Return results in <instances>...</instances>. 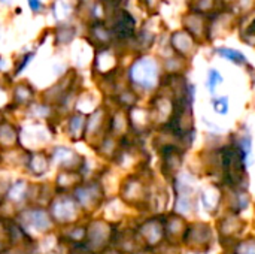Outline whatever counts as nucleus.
Returning a JSON list of instances; mask_svg holds the SVG:
<instances>
[{"label": "nucleus", "mask_w": 255, "mask_h": 254, "mask_svg": "<svg viewBox=\"0 0 255 254\" xmlns=\"http://www.w3.org/2000/svg\"><path fill=\"white\" fill-rule=\"evenodd\" d=\"M13 219L28 235V238L34 243H36L34 235H51L55 234L57 231V226L52 222L48 208L43 207H24L18 210Z\"/></svg>", "instance_id": "f257e3e1"}, {"label": "nucleus", "mask_w": 255, "mask_h": 254, "mask_svg": "<svg viewBox=\"0 0 255 254\" xmlns=\"http://www.w3.org/2000/svg\"><path fill=\"white\" fill-rule=\"evenodd\" d=\"M48 211L57 229L78 223L84 214L72 193H55L48 205Z\"/></svg>", "instance_id": "f03ea898"}, {"label": "nucleus", "mask_w": 255, "mask_h": 254, "mask_svg": "<svg viewBox=\"0 0 255 254\" xmlns=\"http://www.w3.org/2000/svg\"><path fill=\"white\" fill-rule=\"evenodd\" d=\"M72 195L76 199L84 214L96 210L99 207V202L103 198L102 189L97 183H82Z\"/></svg>", "instance_id": "7ed1b4c3"}, {"label": "nucleus", "mask_w": 255, "mask_h": 254, "mask_svg": "<svg viewBox=\"0 0 255 254\" xmlns=\"http://www.w3.org/2000/svg\"><path fill=\"white\" fill-rule=\"evenodd\" d=\"M51 157H52V162L58 165L60 171L82 172L84 165H85V159L69 147H55Z\"/></svg>", "instance_id": "20e7f679"}, {"label": "nucleus", "mask_w": 255, "mask_h": 254, "mask_svg": "<svg viewBox=\"0 0 255 254\" xmlns=\"http://www.w3.org/2000/svg\"><path fill=\"white\" fill-rule=\"evenodd\" d=\"M52 157L45 150H30L25 169L34 178H42L51 168Z\"/></svg>", "instance_id": "39448f33"}, {"label": "nucleus", "mask_w": 255, "mask_h": 254, "mask_svg": "<svg viewBox=\"0 0 255 254\" xmlns=\"http://www.w3.org/2000/svg\"><path fill=\"white\" fill-rule=\"evenodd\" d=\"M21 147V135L19 127H16L10 121H4L0 124V153L9 151Z\"/></svg>", "instance_id": "423d86ee"}, {"label": "nucleus", "mask_w": 255, "mask_h": 254, "mask_svg": "<svg viewBox=\"0 0 255 254\" xmlns=\"http://www.w3.org/2000/svg\"><path fill=\"white\" fill-rule=\"evenodd\" d=\"M87 115L81 112H75L69 115L67 120V135L72 141H79L85 136V129H87Z\"/></svg>", "instance_id": "0eeeda50"}, {"label": "nucleus", "mask_w": 255, "mask_h": 254, "mask_svg": "<svg viewBox=\"0 0 255 254\" xmlns=\"http://www.w3.org/2000/svg\"><path fill=\"white\" fill-rule=\"evenodd\" d=\"M12 249V217L0 216V254Z\"/></svg>", "instance_id": "6e6552de"}, {"label": "nucleus", "mask_w": 255, "mask_h": 254, "mask_svg": "<svg viewBox=\"0 0 255 254\" xmlns=\"http://www.w3.org/2000/svg\"><path fill=\"white\" fill-rule=\"evenodd\" d=\"M223 57H226V58H229V60H232V61H235V63H244L247 58H245V55L242 54V52H239V51H235V49H227V48H223V49H220L218 51Z\"/></svg>", "instance_id": "1a4fd4ad"}, {"label": "nucleus", "mask_w": 255, "mask_h": 254, "mask_svg": "<svg viewBox=\"0 0 255 254\" xmlns=\"http://www.w3.org/2000/svg\"><path fill=\"white\" fill-rule=\"evenodd\" d=\"M221 81H223L221 75H220L217 70H214V69H212V70L209 72V76H208V82H206V84H208L209 90L214 93V90H215V85H217V84H220Z\"/></svg>", "instance_id": "9d476101"}, {"label": "nucleus", "mask_w": 255, "mask_h": 254, "mask_svg": "<svg viewBox=\"0 0 255 254\" xmlns=\"http://www.w3.org/2000/svg\"><path fill=\"white\" fill-rule=\"evenodd\" d=\"M227 109H229V100H227V97H223L221 100H217L215 102V111L217 112L227 114Z\"/></svg>", "instance_id": "9b49d317"}, {"label": "nucleus", "mask_w": 255, "mask_h": 254, "mask_svg": "<svg viewBox=\"0 0 255 254\" xmlns=\"http://www.w3.org/2000/svg\"><path fill=\"white\" fill-rule=\"evenodd\" d=\"M69 254H94L90 252L88 249H85V246L81 247H69Z\"/></svg>", "instance_id": "f8f14e48"}, {"label": "nucleus", "mask_w": 255, "mask_h": 254, "mask_svg": "<svg viewBox=\"0 0 255 254\" xmlns=\"http://www.w3.org/2000/svg\"><path fill=\"white\" fill-rule=\"evenodd\" d=\"M28 3H30V7H31L33 10H37V9L40 7V1H39V0H28Z\"/></svg>", "instance_id": "ddd939ff"}, {"label": "nucleus", "mask_w": 255, "mask_h": 254, "mask_svg": "<svg viewBox=\"0 0 255 254\" xmlns=\"http://www.w3.org/2000/svg\"><path fill=\"white\" fill-rule=\"evenodd\" d=\"M4 121H6V118H4V112L0 109V124H1V123H4Z\"/></svg>", "instance_id": "4468645a"}, {"label": "nucleus", "mask_w": 255, "mask_h": 254, "mask_svg": "<svg viewBox=\"0 0 255 254\" xmlns=\"http://www.w3.org/2000/svg\"><path fill=\"white\" fill-rule=\"evenodd\" d=\"M3 204H4V202H3V201H0V216H1V210H3Z\"/></svg>", "instance_id": "2eb2a0df"}]
</instances>
